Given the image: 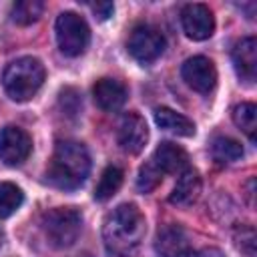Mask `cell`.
I'll use <instances>...</instances> for the list:
<instances>
[{"label":"cell","instance_id":"cell-20","mask_svg":"<svg viewBox=\"0 0 257 257\" xmlns=\"http://www.w3.org/2000/svg\"><path fill=\"white\" fill-rule=\"evenodd\" d=\"M22 203H24L22 189L10 181H2L0 183V219L14 215Z\"/></svg>","mask_w":257,"mask_h":257},{"label":"cell","instance_id":"cell-13","mask_svg":"<svg viewBox=\"0 0 257 257\" xmlns=\"http://www.w3.org/2000/svg\"><path fill=\"white\" fill-rule=\"evenodd\" d=\"M92 96L98 108L104 112H116L126 102V86L116 78H100L92 86Z\"/></svg>","mask_w":257,"mask_h":257},{"label":"cell","instance_id":"cell-9","mask_svg":"<svg viewBox=\"0 0 257 257\" xmlns=\"http://www.w3.org/2000/svg\"><path fill=\"white\" fill-rule=\"evenodd\" d=\"M181 76L193 90L203 92V94L211 92L217 84V68L213 60L207 56H193L185 60L181 68Z\"/></svg>","mask_w":257,"mask_h":257},{"label":"cell","instance_id":"cell-24","mask_svg":"<svg viewBox=\"0 0 257 257\" xmlns=\"http://www.w3.org/2000/svg\"><path fill=\"white\" fill-rule=\"evenodd\" d=\"M88 6H90V10H92L100 20L110 18V16H112V12H114L112 2H96V4H88Z\"/></svg>","mask_w":257,"mask_h":257},{"label":"cell","instance_id":"cell-18","mask_svg":"<svg viewBox=\"0 0 257 257\" xmlns=\"http://www.w3.org/2000/svg\"><path fill=\"white\" fill-rule=\"evenodd\" d=\"M122 177L124 175H122V171L118 167H114V165L106 167L102 171L100 179H98L96 189H94V199L96 201H108V199H112L116 195V191L120 189V185H122Z\"/></svg>","mask_w":257,"mask_h":257},{"label":"cell","instance_id":"cell-25","mask_svg":"<svg viewBox=\"0 0 257 257\" xmlns=\"http://www.w3.org/2000/svg\"><path fill=\"white\" fill-rule=\"evenodd\" d=\"M187 257H225V253L221 251V249H217V247H203V249H199V251H191Z\"/></svg>","mask_w":257,"mask_h":257},{"label":"cell","instance_id":"cell-8","mask_svg":"<svg viewBox=\"0 0 257 257\" xmlns=\"http://www.w3.org/2000/svg\"><path fill=\"white\" fill-rule=\"evenodd\" d=\"M181 26L191 40H207L215 32V16L205 4H187L181 10Z\"/></svg>","mask_w":257,"mask_h":257},{"label":"cell","instance_id":"cell-14","mask_svg":"<svg viewBox=\"0 0 257 257\" xmlns=\"http://www.w3.org/2000/svg\"><path fill=\"white\" fill-rule=\"evenodd\" d=\"M151 161L157 165V169L163 175H179L185 169H189V155H187V151L183 147L171 143V141L161 143L155 149Z\"/></svg>","mask_w":257,"mask_h":257},{"label":"cell","instance_id":"cell-10","mask_svg":"<svg viewBox=\"0 0 257 257\" xmlns=\"http://www.w3.org/2000/svg\"><path fill=\"white\" fill-rule=\"evenodd\" d=\"M116 139L124 153L139 155L149 141V126H147L145 118L139 112H126L120 118Z\"/></svg>","mask_w":257,"mask_h":257},{"label":"cell","instance_id":"cell-3","mask_svg":"<svg viewBox=\"0 0 257 257\" xmlns=\"http://www.w3.org/2000/svg\"><path fill=\"white\" fill-rule=\"evenodd\" d=\"M44 78H46V70L38 58L20 56L4 68L2 86L12 100L26 102L40 90V86L44 84Z\"/></svg>","mask_w":257,"mask_h":257},{"label":"cell","instance_id":"cell-16","mask_svg":"<svg viewBox=\"0 0 257 257\" xmlns=\"http://www.w3.org/2000/svg\"><path fill=\"white\" fill-rule=\"evenodd\" d=\"M155 122L167 133H173L177 137H193L195 135V124L191 118L185 114L169 108V106H159L155 108Z\"/></svg>","mask_w":257,"mask_h":257},{"label":"cell","instance_id":"cell-5","mask_svg":"<svg viewBox=\"0 0 257 257\" xmlns=\"http://www.w3.org/2000/svg\"><path fill=\"white\" fill-rule=\"evenodd\" d=\"M56 42L62 54L66 56H80L90 42V28L86 20L76 12H62L54 24Z\"/></svg>","mask_w":257,"mask_h":257},{"label":"cell","instance_id":"cell-2","mask_svg":"<svg viewBox=\"0 0 257 257\" xmlns=\"http://www.w3.org/2000/svg\"><path fill=\"white\" fill-rule=\"evenodd\" d=\"M90 173V155L82 143L60 141L52 153L46 179L52 187L62 191L78 189Z\"/></svg>","mask_w":257,"mask_h":257},{"label":"cell","instance_id":"cell-6","mask_svg":"<svg viewBox=\"0 0 257 257\" xmlns=\"http://www.w3.org/2000/svg\"><path fill=\"white\" fill-rule=\"evenodd\" d=\"M165 36L159 28L151 24H139L133 28L126 40V50L139 64L147 66L161 58V54L165 52Z\"/></svg>","mask_w":257,"mask_h":257},{"label":"cell","instance_id":"cell-7","mask_svg":"<svg viewBox=\"0 0 257 257\" xmlns=\"http://www.w3.org/2000/svg\"><path fill=\"white\" fill-rule=\"evenodd\" d=\"M32 153V139L30 135L14 124H8L0 131V161L4 165L16 167L22 165Z\"/></svg>","mask_w":257,"mask_h":257},{"label":"cell","instance_id":"cell-19","mask_svg":"<svg viewBox=\"0 0 257 257\" xmlns=\"http://www.w3.org/2000/svg\"><path fill=\"white\" fill-rule=\"evenodd\" d=\"M42 12H44V4L40 0H20V2L12 4L10 18H12V22H16L20 26H28V24L38 22Z\"/></svg>","mask_w":257,"mask_h":257},{"label":"cell","instance_id":"cell-11","mask_svg":"<svg viewBox=\"0 0 257 257\" xmlns=\"http://www.w3.org/2000/svg\"><path fill=\"white\" fill-rule=\"evenodd\" d=\"M191 251L189 235L181 225H167L157 233L155 253L159 257H187Z\"/></svg>","mask_w":257,"mask_h":257},{"label":"cell","instance_id":"cell-26","mask_svg":"<svg viewBox=\"0 0 257 257\" xmlns=\"http://www.w3.org/2000/svg\"><path fill=\"white\" fill-rule=\"evenodd\" d=\"M0 239H2V233H0ZM0 243H2V241H0Z\"/></svg>","mask_w":257,"mask_h":257},{"label":"cell","instance_id":"cell-23","mask_svg":"<svg viewBox=\"0 0 257 257\" xmlns=\"http://www.w3.org/2000/svg\"><path fill=\"white\" fill-rule=\"evenodd\" d=\"M233 239H235L237 249H239L245 257H255L257 235H255V229H253L251 225H241V227H237L235 233H233Z\"/></svg>","mask_w":257,"mask_h":257},{"label":"cell","instance_id":"cell-15","mask_svg":"<svg viewBox=\"0 0 257 257\" xmlns=\"http://www.w3.org/2000/svg\"><path fill=\"white\" fill-rule=\"evenodd\" d=\"M201 193V177L195 169H185L179 173V179L169 195V201L177 207H189L197 201Z\"/></svg>","mask_w":257,"mask_h":257},{"label":"cell","instance_id":"cell-21","mask_svg":"<svg viewBox=\"0 0 257 257\" xmlns=\"http://www.w3.org/2000/svg\"><path fill=\"white\" fill-rule=\"evenodd\" d=\"M233 122L249 137V141H255L257 133V106L253 102H241L233 108Z\"/></svg>","mask_w":257,"mask_h":257},{"label":"cell","instance_id":"cell-12","mask_svg":"<svg viewBox=\"0 0 257 257\" xmlns=\"http://www.w3.org/2000/svg\"><path fill=\"white\" fill-rule=\"evenodd\" d=\"M231 58H233V66H235L237 76L247 84L255 82V76H257V40L253 36H245V38L237 40L233 46Z\"/></svg>","mask_w":257,"mask_h":257},{"label":"cell","instance_id":"cell-4","mask_svg":"<svg viewBox=\"0 0 257 257\" xmlns=\"http://www.w3.org/2000/svg\"><path fill=\"white\" fill-rule=\"evenodd\" d=\"M42 233L50 247L68 249L82 231V215L74 207H56L42 215Z\"/></svg>","mask_w":257,"mask_h":257},{"label":"cell","instance_id":"cell-17","mask_svg":"<svg viewBox=\"0 0 257 257\" xmlns=\"http://www.w3.org/2000/svg\"><path fill=\"white\" fill-rule=\"evenodd\" d=\"M211 155L217 163L221 165H231L241 161L243 157V147L239 141L231 139V137H215L211 143Z\"/></svg>","mask_w":257,"mask_h":257},{"label":"cell","instance_id":"cell-1","mask_svg":"<svg viewBox=\"0 0 257 257\" xmlns=\"http://www.w3.org/2000/svg\"><path fill=\"white\" fill-rule=\"evenodd\" d=\"M147 233L145 215L133 203H122L112 209L102 223V241L108 253L116 257L133 255Z\"/></svg>","mask_w":257,"mask_h":257},{"label":"cell","instance_id":"cell-22","mask_svg":"<svg viewBox=\"0 0 257 257\" xmlns=\"http://www.w3.org/2000/svg\"><path fill=\"white\" fill-rule=\"evenodd\" d=\"M163 181V173L157 169V165L149 159L141 169H139V177H137V189L141 193H151L155 191Z\"/></svg>","mask_w":257,"mask_h":257}]
</instances>
